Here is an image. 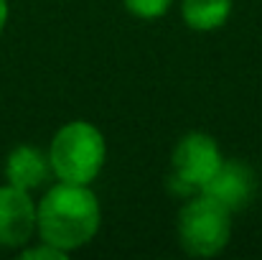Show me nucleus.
Wrapping results in <instances>:
<instances>
[{"instance_id":"f257e3e1","label":"nucleus","mask_w":262,"mask_h":260,"mask_svg":"<svg viewBox=\"0 0 262 260\" xmlns=\"http://www.w3.org/2000/svg\"><path fill=\"white\" fill-rule=\"evenodd\" d=\"M102 225V209L97 194L87 184L59 181L36 204V235L38 240L74 253L89 245Z\"/></svg>"},{"instance_id":"f03ea898","label":"nucleus","mask_w":262,"mask_h":260,"mask_svg":"<svg viewBox=\"0 0 262 260\" xmlns=\"http://www.w3.org/2000/svg\"><path fill=\"white\" fill-rule=\"evenodd\" d=\"M51 173L59 181L92 184L107 161V143L102 130L89 120H72L61 125L49 146Z\"/></svg>"},{"instance_id":"7ed1b4c3","label":"nucleus","mask_w":262,"mask_h":260,"mask_svg":"<svg viewBox=\"0 0 262 260\" xmlns=\"http://www.w3.org/2000/svg\"><path fill=\"white\" fill-rule=\"evenodd\" d=\"M176 235L183 253L191 258L219 255L232 237V212L214 196L199 191L186 199L176 219Z\"/></svg>"},{"instance_id":"20e7f679","label":"nucleus","mask_w":262,"mask_h":260,"mask_svg":"<svg viewBox=\"0 0 262 260\" xmlns=\"http://www.w3.org/2000/svg\"><path fill=\"white\" fill-rule=\"evenodd\" d=\"M222 161L224 156H222L219 143L209 133L191 130L176 143L168 184L176 194L193 196L211 181V176L219 171Z\"/></svg>"},{"instance_id":"39448f33","label":"nucleus","mask_w":262,"mask_h":260,"mask_svg":"<svg viewBox=\"0 0 262 260\" xmlns=\"http://www.w3.org/2000/svg\"><path fill=\"white\" fill-rule=\"evenodd\" d=\"M36 235V202L13 184L0 186V245L20 250Z\"/></svg>"},{"instance_id":"423d86ee","label":"nucleus","mask_w":262,"mask_h":260,"mask_svg":"<svg viewBox=\"0 0 262 260\" xmlns=\"http://www.w3.org/2000/svg\"><path fill=\"white\" fill-rule=\"evenodd\" d=\"M201 191L214 196L229 212H237L252 202L257 191V178H255V171L242 161H222L219 171L211 176V181Z\"/></svg>"},{"instance_id":"0eeeda50","label":"nucleus","mask_w":262,"mask_h":260,"mask_svg":"<svg viewBox=\"0 0 262 260\" xmlns=\"http://www.w3.org/2000/svg\"><path fill=\"white\" fill-rule=\"evenodd\" d=\"M51 176V164H49V153L36 148V146H15L8 158H5V178L8 184L23 189V191H33L41 189Z\"/></svg>"},{"instance_id":"6e6552de","label":"nucleus","mask_w":262,"mask_h":260,"mask_svg":"<svg viewBox=\"0 0 262 260\" xmlns=\"http://www.w3.org/2000/svg\"><path fill=\"white\" fill-rule=\"evenodd\" d=\"M232 0H181V18L193 31H216L232 15Z\"/></svg>"},{"instance_id":"1a4fd4ad","label":"nucleus","mask_w":262,"mask_h":260,"mask_svg":"<svg viewBox=\"0 0 262 260\" xmlns=\"http://www.w3.org/2000/svg\"><path fill=\"white\" fill-rule=\"evenodd\" d=\"M122 3L127 13L140 21H158L173 8V0H122Z\"/></svg>"},{"instance_id":"9d476101","label":"nucleus","mask_w":262,"mask_h":260,"mask_svg":"<svg viewBox=\"0 0 262 260\" xmlns=\"http://www.w3.org/2000/svg\"><path fill=\"white\" fill-rule=\"evenodd\" d=\"M20 258L23 260H67L69 253H64V250H59V248L38 240V245H31V243L23 245L20 248Z\"/></svg>"},{"instance_id":"9b49d317","label":"nucleus","mask_w":262,"mask_h":260,"mask_svg":"<svg viewBox=\"0 0 262 260\" xmlns=\"http://www.w3.org/2000/svg\"><path fill=\"white\" fill-rule=\"evenodd\" d=\"M8 23V0H0V33Z\"/></svg>"}]
</instances>
